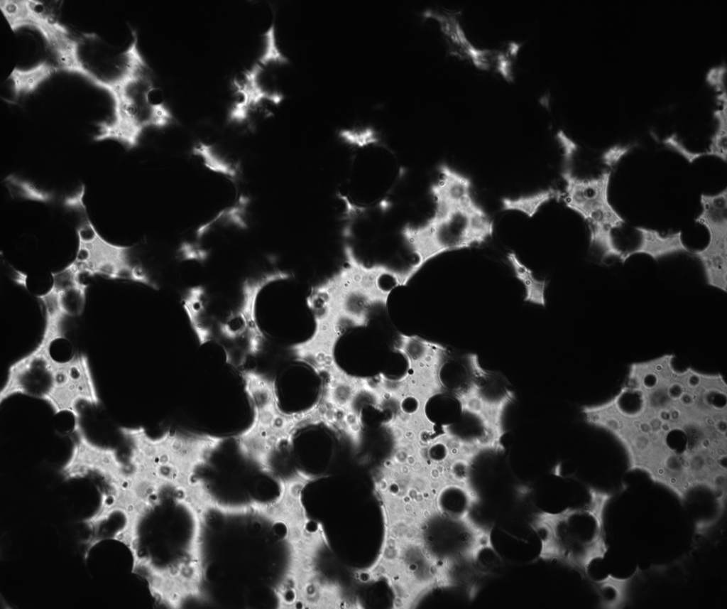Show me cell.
I'll return each mask as SVG.
<instances>
[{
  "label": "cell",
  "instance_id": "1",
  "mask_svg": "<svg viewBox=\"0 0 727 609\" xmlns=\"http://www.w3.org/2000/svg\"><path fill=\"white\" fill-rule=\"evenodd\" d=\"M605 430L623 447L628 464L642 470L680 463L687 456L727 453V387L715 373L673 364L655 365L625 381L613 397Z\"/></svg>",
  "mask_w": 727,
  "mask_h": 609
},
{
  "label": "cell",
  "instance_id": "2",
  "mask_svg": "<svg viewBox=\"0 0 727 609\" xmlns=\"http://www.w3.org/2000/svg\"><path fill=\"white\" fill-rule=\"evenodd\" d=\"M45 40L59 70L84 77L106 90L111 98L143 78L149 77L148 65L138 45V36L124 50H116L94 33H71L55 20L43 27Z\"/></svg>",
  "mask_w": 727,
  "mask_h": 609
},
{
  "label": "cell",
  "instance_id": "3",
  "mask_svg": "<svg viewBox=\"0 0 727 609\" xmlns=\"http://www.w3.org/2000/svg\"><path fill=\"white\" fill-rule=\"evenodd\" d=\"M344 256L339 271L312 288L307 306L314 317H329L344 329L366 327L373 309L387 306L393 289L384 287L382 279L392 278L403 286V271L382 264L366 265L350 246H345Z\"/></svg>",
  "mask_w": 727,
  "mask_h": 609
},
{
  "label": "cell",
  "instance_id": "4",
  "mask_svg": "<svg viewBox=\"0 0 727 609\" xmlns=\"http://www.w3.org/2000/svg\"><path fill=\"white\" fill-rule=\"evenodd\" d=\"M493 232V221L475 200L464 205L435 203L434 215L425 223L403 230V239L417 258L405 270L407 284L433 258L479 245Z\"/></svg>",
  "mask_w": 727,
  "mask_h": 609
},
{
  "label": "cell",
  "instance_id": "5",
  "mask_svg": "<svg viewBox=\"0 0 727 609\" xmlns=\"http://www.w3.org/2000/svg\"><path fill=\"white\" fill-rule=\"evenodd\" d=\"M589 502L582 507H568L562 513L548 516L544 529H536L543 547L551 545L556 556L585 576L591 564L602 559L608 551L604 527V513L611 495L590 488Z\"/></svg>",
  "mask_w": 727,
  "mask_h": 609
},
{
  "label": "cell",
  "instance_id": "6",
  "mask_svg": "<svg viewBox=\"0 0 727 609\" xmlns=\"http://www.w3.org/2000/svg\"><path fill=\"white\" fill-rule=\"evenodd\" d=\"M155 89L149 77L112 97V117L97 123L98 129L94 140H114L131 149L138 144L145 129L168 125L173 115L163 102L152 99Z\"/></svg>",
  "mask_w": 727,
  "mask_h": 609
},
{
  "label": "cell",
  "instance_id": "7",
  "mask_svg": "<svg viewBox=\"0 0 727 609\" xmlns=\"http://www.w3.org/2000/svg\"><path fill=\"white\" fill-rule=\"evenodd\" d=\"M77 249L72 261L81 274L108 279L131 281L156 289L146 270L131 259V247L106 240L99 232L88 214L82 215L76 227Z\"/></svg>",
  "mask_w": 727,
  "mask_h": 609
},
{
  "label": "cell",
  "instance_id": "8",
  "mask_svg": "<svg viewBox=\"0 0 727 609\" xmlns=\"http://www.w3.org/2000/svg\"><path fill=\"white\" fill-rule=\"evenodd\" d=\"M612 170L603 168L597 176L579 178L573 169L562 168L565 182L562 200L566 206L579 215L589 225L617 230L625 225V219L609 200Z\"/></svg>",
  "mask_w": 727,
  "mask_h": 609
},
{
  "label": "cell",
  "instance_id": "9",
  "mask_svg": "<svg viewBox=\"0 0 727 609\" xmlns=\"http://www.w3.org/2000/svg\"><path fill=\"white\" fill-rule=\"evenodd\" d=\"M45 402L55 414L69 413L75 421L80 418L79 403L92 406L99 404V392L85 354L76 353L67 360H58L53 385Z\"/></svg>",
  "mask_w": 727,
  "mask_h": 609
},
{
  "label": "cell",
  "instance_id": "10",
  "mask_svg": "<svg viewBox=\"0 0 727 609\" xmlns=\"http://www.w3.org/2000/svg\"><path fill=\"white\" fill-rule=\"evenodd\" d=\"M53 338L42 335L36 346L9 367L0 403L15 395L45 401L53 385L58 360L51 355Z\"/></svg>",
  "mask_w": 727,
  "mask_h": 609
},
{
  "label": "cell",
  "instance_id": "11",
  "mask_svg": "<svg viewBox=\"0 0 727 609\" xmlns=\"http://www.w3.org/2000/svg\"><path fill=\"white\" fill-rule=\"evenodd\" d=\"M72 439L71 455L61 470L65 479L84 478L95 473L104 478L109 487L124 484L130 467L119 460L115 449L93 443L80 421H75Z\"/></svg>",
  "mask_w": 727,
  "mask_h": 609
},
{
  "label": "cell",
  "instance_id": "12",
  "mask_svg": "<svg viewBox=\"0 0 727 609\" xmlns=\"http://www.w3.org/2000/svg\"><path fill=\"white\" fill-rule=\"evenodd\" d=\"M289 277L290 274L286 271L274 270L246 279L242 284L239 306L219 323L221 333L229 339H246L248 352L251 354L258 352L264 343L265 335L256 318L258 296L268 284Z\"/></svg>",
  "mask_w": 727,
  "mask_h": 609
},
{
  "label": "cell",
  "instance_id": "13",
  "mask_svg": "<svg viewBox=\"0 0 727 609\" xmlns=\"http://www.w3.org/2000/svg\"><path fill=\"white\" fill-rule=\"evenodd\" d=\"M489 544L503 561L525 564L543 552L542 539L535 527L517 519L504 518L489 533Z\"/></svg>",
  "mask_w": 727,
  "mask_h": 609
},
{
  "label": "cell",
  "instance_id": "14",
  "mask_svg": "<svg viewBox=\"0 0 727 609\" xmlns=\"http://www.w3.org/2000/svg\"><path fill=\"white\" fill-rule=\"evenodd\" d=\"M315 329L306 340L293 345L290 350L299 361L317 373L327 372L334 364L335 346L344 328L325 316L314 317Z\"/></svg>",
  "mask_w": 727,
  "mask_h": 609
},
{
  "label": "cell",
  "instance_id": "15",
  "mask_svg": "<svg viewBox=\"0 0 727 609\" xmlns=\"http://www.w3.org/2000/svg\"><path fill=\"white\" fill-rule=\"evenodd\" d=\"M618 246L621 252V263L640 254L657 261L671 255L691 252L684 242L681 231L663 235L655 229L643 226L633 227L630 234L625 235L624 241L618 242Z\"/></svg>",
  "mask_w": 727,
  "mask_h": 609
},
{
  "label": "cell",
  "instance_id": "16",
  "mask_svg": "<svg viewBox=\"0 0 727 609\" xmlns=\"http://www.w3.org/2000/svg\"><path fill=\"white\" fill-rule=\"evenodd\" d=\"M81 276L72 262L51 273L52 284L46 291L67 318L80 316L85 307L88 285Z\"/></svg>",
  "mask_w": 727,
  "mask_h": 609
},
{
  "label": "cell",
  "instance_id": "17",
  "mask_svg": "<svg viewBox=\"0 0 727 609\" xmlns=\"http://www.w3.org/2000/svg\"><path fill=\"white\" fill-rule=\"evenodd\" d=\"M708 244L691 254L701 263L706 283L721 291L727 290V232L709 233Z\"/></svg>",
  "mask_w": 727,
  "mask_h": 609
},
{
  "label": "cell",
  "instance_id": "18",
  "mask_svg": "<svg viewBox=\"0 0 727 609\" xmlns=\"http://www.w3.org/2000/svg\"><path fill=\"white\" fill-rule=\"evenodd\" d=\"M440 178L431 187L434 203L456 205H467L474 200L470 179L446 164L439 167Z\"/></svg>",
  "mask_w": 727,
  "mask_h": 609
},
{
  "label": "cell",
  "instance_id": "19",
  "mask_svg": "<svg viewBox=\"0 0 727 609\" xmlns=\"http://www.w3.org/2000/svg\"><path fill=\"white\" fill-rule=\"evenodd\" d=\"M423 16L427 18L434 19L438 23L452 55L472 63L477 48L467 39L456 14L447 11L427 10Z\"/></svg>",
  "mask_w": 727,
  "mask_h": 609
},
{
  "label": "cell",
  "instance_id": "20",
  "mask_svg": "<svg viewBox=\"0 0 727 609\" xmlns=\"http://www.w3.org/2000/svg\"><path fill=\"white\" fill-rule=\"evenodd\" d=\"M182 306L199 343L208 342L213 333L205 289L201 286L190 288L182 298Z\"/></svg>",
  "mask_w": 727,
  "mask_h": 609
},
{
  "label": "cell",
  "instance_id": "21",
  "mask_svg": "<svg viewBox=\"0 0 727 609\" xmlns=\"http://www.w3.org/2000/svg\"><path fill=\"white\" fill-rule=\"evenodd\" d=\"M192 154L209 171L235 178L241 171V163L233 154L219 146L204 142L192 148Z\"/></svg>",
  "mask_w": 727,
  "mask_h": 609
},
{
  "label": "cell",
  "instance_id": "22",
  "mask_svg": "<svg viewBox=\"0 0 727 609\" xmlns=\"http://www.w3.org/2000/svg\"><path fill=\"white\" fill-rule=\"evenodd\" d=\"M59 71L57 65L42 61L28 69L14 68L8 77L16 98L34 92L44 82Z\"/></svg>",
  "mask_w": 727,
  "mask_h": 609
},
{
  "label": "cell",
  "instance_id": "23",
  "mask_svg": "<svg viewBox=\"0 0 727 609\" xmlns=\"http://www.w3.org/2000/svg\"><path fill=\"white\" fill-rule=\"evenodd\" d=\"M701 212L695 222L706 230H727V188L715 194H701Z\"/></svg>",
  "mask_w": 727,
  "mask_h": 609
},
{
  "label": "cell",
  "instance_id": "24",
  "mask_svg": "<svg viewBox=\"0 0 727 609\" xmlns=\"http://www.w3.org/2000/svg\"><path fill=\"white\" fill-rule=\"evenodd\" d=\"M250 199L246 195H240L231 205L220 210L214 217L200 225L196 230V237L202 239L217 226H234L240 229L247 227V211Z\"/></svg>",
  "mask_w": 727,
  "mask_h": 609
},
{
  "label": "cell",
  "instance_id": "25",
  "mask_svg": "<svg viewBox=\"0 0 727 609\" xmlns=\"http://www.w3.org/2000/svg\"><path fill=\"white\" fill-rule=\"evenodd\" d=\"M507 259L513 268L515 277L525 288L524 300L526 302L545 306L547 281L536 278L532 271L520 261L514 252H508Z\"/></svg>",
  "mask_w": 727,
  "mask_h": 609
},
{
  "label": "cell",
  "instance_id": "26",
  "mask_svg": "<svg viewBox=\"0 0 727 609\" xmlns=\"http://www.w3.org/2000/svg\"><path fill=\"white\" fill-rule=\"evenodd\" d=\"M563 193L559 190L549 188L535 193L520 196L515 198H504L501 200L503 210L520 212L529 217H532L540 208L552 200H562Z\"/></svg>",
  "mask_w": 727,
  "mask_h": 609
},
{
  "label": "cell",
  "instance_id": "27",
  "mask_svg": "<svg viewBox=\"0 0 727 609\" xmlns=\"http://www.w3.org/2000/svg\"><path fill=\"white\" fill-rule=\"evenodd\" d=\"M438 505L445 517L463 519L470 510L471 498L462 487L450 485L439 495Z\"/></svg>",
  "mask_w": 727,
  "mask_h": 609
},
{
  "label": "cell",
  "instance_id": "28",
  "mask_svg": "<svg viewBox=\"0 0 727 609\" xmlns=\"http://www.w3.org/2000/svg\"><path fill=\"white\" fill-rule=\"evenodd\" d=\"M4 184L13 198L28 200L44 203L55 200V193L47 190L33 182L10 174L4 178Z\"/></svg>",
  "mask_w": 727,
  "mask_h": 609
},
{
  "label": "cell",
  "instance_id": "29",
  "mask_svg": "<svg viewBox=\"0 0 727 609\" xmlns=\"http://www.w3.org/2000/svg\"><path fill=\"white\" fill-rule=\"evenodd\" d=\"M263 36L265 39V49L259 57L258 63L268 70L273 66L287 64L288 59L281 53L277 45L274 22Z\"/></svg>",
  "mask_w": 727,
  "mask_h": 609
},
{
  "label": "cell",
  "instance_id": "30",
  "mask_svg": "<svg viewBox=\"0 0 727 609\" xmlns=\"http://www.w3.org/2000/svg\"><path fill=\"white\" fill-rule=\"evenodd\" d=\"M474 561L479 570L486 573L498 568L503 561L489 544L477 549L474 553Z\"/></svg>",
  "mask_w": 727,
  "mask_h": 609
},
{
  "label": "cell",
  "instance_id": "31",
  "mask_svg": "<svg viewBox=\"0 0 727 609\" xmlns=\"http://www.w3.org/2000/svg\"><path fill=\"white\" fill-rule=\"evenodd\" d=\"M339 135L348 144L358 147H364L378 141L376 131L370 128L342 130Z\"/></svg>",
  "mask_w": 727,
  "mask_h": 609
},
{
  "label": "cell",
  "instance_id": "32",
  "mask_svg": "<svg viewBox=\"0 0 727 609\" xmlns=\"http://www.w3.org/2000/svg\"><path fill=\"white\" fill-rule=\"evenodd\" d=\"M635 146V144L612 146L599 154L598 159L604 168L612 170Z\"/></svg>",
  "mask_w": 727,
  "mask_h": 609
},
{
  "label": "cell",
  "instance_id": "33",
  "mask_svg": "<svg viewBox=\"0 0 727 609\" xmlns=\"http://www.w3.org/2000/svg\"><path fill=\"white\" fill-rule=\"evenodd\" d=\"M177 257L181 260L203 262L207 259L209 251L196 242H182L177 249Z\"/></svg>",
  "mask_w": 727,
  "mask_h": 609
},
{
  "label": "cell",
  "instance_id": "34",
  "mask_svg": "<svg viewBox=\"0 0 727 609\" xmlns=\"http://www.w3.org/2000/svg\"><path fill=\"white\" fill-rule=\"evenodd\" d=\"M85 192V185L82 183L64 197L62 201L63 206L70 210H74L81 215L87 213V207L84 201Z\"/></svg>",
  "mask_w": 727,
  "mask_h": 609
}]
</instances>
